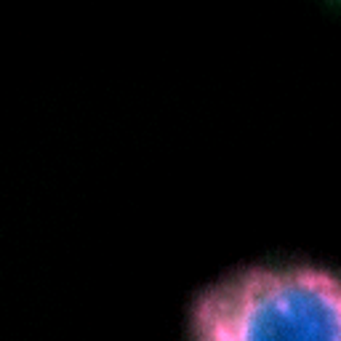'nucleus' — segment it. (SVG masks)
Listing matches in <instances>:
<instances>
[{
  "instance_id": "nucleus-1",
  "label": "nucleus",
  "mask_w": 341,
  "mask_h": 341,
  "mask_svg": "<svg viewBox=\"0 0 341 341\" xmlns=\"http://www.w3.org/2000/svg\"><path fill=\"white\" fill-rule=\"evenodd\" d=\"M195 341H341V283L320 266L248 269L189 306Z\"/></svg>"
}]
</instances>
